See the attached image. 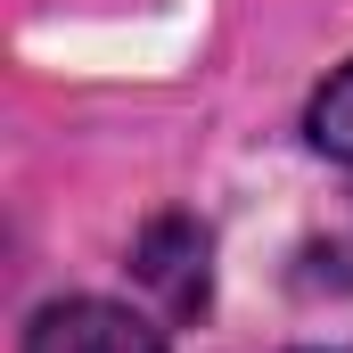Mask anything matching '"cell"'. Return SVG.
I'll use <instances>...</instances> for the list:
<instances>
[{"instance_id": "obj_1", "label": "cell", "mask_w": 353, "mask_h": 353, "mask_svg": "<svg viewBox=\"0 0 353 353\" xmlns=\"http://www.w3.org/2000/svg\"><path fill=\"white\" fill-rule=\"evenodd\" d=\"M25 353H165V329L115 296H58L25 321Z\"/></svg>"}, {"instance_id": "obj_3", "label": "cell", "mask_w": 353, "mask_h": 353, "mask_svg": "<svg viewBox=\"0 0 353 353\" xmlns=\"http://www.w3.org/2000/svg\"><path fill=\"white\" fill-rule=\"evenodd\" d=\"M304 140H312L329 165H345V173H353V58L312 90V107H304Z\"/></svg>"}, {"instance_id": "obj_2", "label": "cell", "mask_w": 353, "mask_h": 353, "mask_svg": "<svg viewBox=\"0 0 353 353\" xmlns=\"http://www.w3.org/2000/svg\"><path fill=\"white\" fill-rule=\"evenodd\" d=\"M132 271H140V288L165 296L173 321L205 312V288H214V239H205V222L197 214H157L140 230V247H132Z\"/></svg>"}]
</instances>
